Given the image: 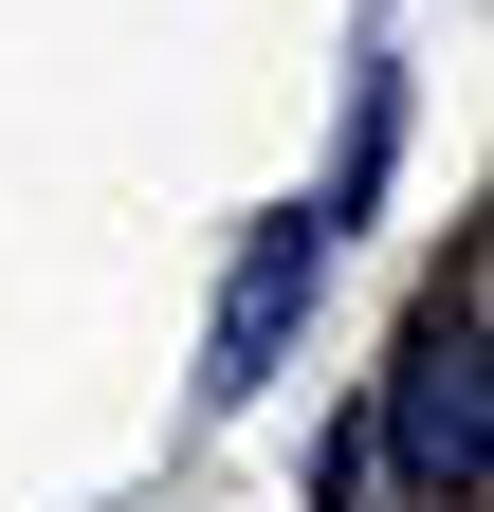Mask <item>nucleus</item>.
Wrapping results in <instances>:
<instances>
[{"label":"nucleus","mask_w":494,"mask_h":512,"mask_svg":"<svg viewBox=\"0 0 494 512\" xmlns=\"http://www.w3.org/2000/svg\"><path fill=\"white\" fill-rule=\"evenodd\" d=\"M366 439H385V458L440 494V512H476V476H494V366H476V293H440V311L403 330V384H385V421H366Z\"/></svg>","instance_id":"obj_1"},{"label":"nucleus","mask_w":494,"mask_h":512,"mask_svg":"<svg viewBox=\"0 0 494 512\" xmlns=\"http://www.w3.org/2000/svg\"><path fill=\"white\" fill-rule=\"evenodd\" d=\"M312 275H330V220H275L257 256H238V293H220V348H202V403L275 384V348H293V311H312Z\"/></svg>","instance_id":"obj_2"}]
</instances>
